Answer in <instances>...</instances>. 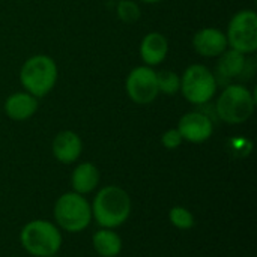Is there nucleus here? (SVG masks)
<instances>
[{"label": "nucleus", "instance_id": "f257e3e1", "mask_svg": "<svg viewBox=\"0 0 257 257\" xmlns=\"http://www.w3.org/2000/svg\"><path fill=\"white\" fill-rule=\"evenodd\" d=\"M90 208L92 220H95L99 227L117 229L130 218L133 205L130 194L123 188L107 185L96 193Z\"/></svg>", "mask_w": 257, "mask_h": 257}, {"label": "nucleus", "instance_id": "f03ea898", "mask_svg": "<svg viewBox=\"0 0 257 257\" xmlns=\"http://www.w3.org/2000/svg\"><path fill=\"white\" fill-rule=\"evenodd\" d=\"M23 248L33 257H54L62 248L60 229L48 220H32L20 232Z\"/></svg>", "mask_w": 257, "mask_h": 257}, {"label": "nucleus", "instance_id": "7ed1b4c3", "mask_svg": "<svg viewBox=\"0 0 257 257\" xmlns=\"http://www.w3.org/2000/svg\"><path fill=\"white\" fill-rule=\"evenodd\" d=\"M53 215L59 229L68 233H78L89 227L92 221V208L84 196L69 191L56 200Z\"/></svg>", "mask_w": 257, "mask_h": 257}, {"label": "nucleus", "instance_id": "20e7f679", "mask_svg": "<svg viewBox=\"0 0 257 257\" xmlns=\"http://www.w3.org/2000/svg\"><path fill=\"white\" fill-rule=\"evenodd\" d=\"M20 81L27 93L42 98L51 92L57 81V65L50 56H32L21 66Z\"/></svg>", "mask_w": 257, "mask_h": 257}, {"label": "nucleus", "instance_id": "39448f33", "mask_svg": "<svg viewBox=\"0 0 257 257\" xmlns=\"http://www.w3.org/2000/svg\"><path fill=\"white\" fill-rule=\"evenodd\" d=\"M254 95L242 84H229L217 99L215 110L218 117L230 125L247 122L254 111Z\"/></svg>", "mask_w": 257, "mask_h": 257}, {"label": "nucleus", "instance_id": "423d86ee", "mask_svg": "<svg viewBox=\"0 0 257 257\" xmlns=\"http://www.w3.org/2000/svg\"><path fill=\"white\" fill-rule=\"evenodd\" d=\"M217 77L205 65H191L181 77V92L184 98L194 104L203 105L209 102L217 93Z\"/></svg>", "mask_w": 257, "mask_h": 257}, {"label": "nucleus", "instance_id": "0eeeda50", "mask_svg": "<svg viewBox=\"0 0 257 257\" xmlns=\"http://www.w3.org/2000/svg\"><path fill=\"white\" fill-rule=\"evenodd\" d=\"M227 44L242 54H253L257 50V15L251 9L239 11L233 15L227 27Z\"/></svg>", "mask_w": 257, "mask_h": 257}, {"label": "nucleus", "instance_id": "6e6552de", "mask_svg": "<svg viewBox=\"0 0 257 257\" xmlns=\"http://www.w3.org/2000/svg\"><path fill=\"white\" fill-rule=\"evenodd\" d=\"M125 90L131 101L136 104L145 105L158 96L157 72L151 66H137L134 68L125 81Z\"/></svg>", "mask_w": 257, "mask_h": 257}, {"label": "nucleus", "instance_id": "1a4fd4ad", "mask_svg": "<svg viewBox=\"0 0 257 257\" xmlns=\"http://www.w3.org/2000/svg\"><path fill=\"white\" fill-rule=\"evenodd\" d=\"M178 131L184 140L199 145L211 139L214 133V123L208 114L202 111H190L179 119Z\"/></svg>", "mask_w": 257, "mask_h": 257}, {"label": "nucleus", "instance_id": "9d476101", "mask_svg": "<svg viewBox=\"0 0 257 257\" xmlns=\"http://www.w3.org/2000/svg\"><path fill=\"white\" fill-rule=\"evenodd\" d=\"M227 47L229 44L226 33L214 27L202 29L193 38V48L203 57H220Z\"/></svg>", "mask_w": 257, "mask_h": 257}, {"label": "nucleus", "instance_id": "9b49d317", "mask_svg": "<svg viewBox=\"0 0 257 257\" xmlns=\"http://www.w3.org/2000/svg\"><path fill=\"white\" fill-rule=\"evenodd\" d=\"M51 151L54 158L62 163V164H72L75 163L83 151V143L81 139L77 133L74 131H60L51 145Z\"/></svg>", "mask_w": 257, "mask_h": 257}, {"label": "nucleus", "instance_id": "f8f14e48", "mask_svg": "<svg viewBox=\"0 0 257 257\" xmlns=\"http://www.w3.org/2000/svg\"><path fill=\"white\" fill-rule=\"evenodd\" d=\"M38 110V98L27 92H17L5 101V113L9 119L23 122L30 119Z\"/></svg>", "mask_w": 257, "mask_h": 257}, {"label": "nucleus", "instance_id": "ddd939ff", "mask_svg": "<svg viewBox=\"0 0 257 257\" xmlns=\"http://www.w3.org/2000/svg\"><path fill=\"white\" fill-rule=\"evenodd\" d=\"M169 53V41L163 33L151 32L148 33L140 44V56L146 66L160 65Z\"/></svg>", "mask_w": 257, "mask_h": 257}, {"label": "nucleus", "instance_id": "4468645a", "mask_svg": "<svg viewBox=\"0 0 257 257\" xmlns=\"http://www.w3.org/2000/svg\"><path fill=\"white\" fill-rule=\"evenodd\" d=\"M101 181V173L98 167L92 163H81L78 164L71 175V187L72 191L86 196L89 193H93Z\"/></svg>", "mask_w": 257, "mask_h": 257}, {"label": "nucleus", "instance_id": "2eb2a0df", "mask_svg": "<svg viewBox=\"0 0 257 257\" xmlns=\"http://www.w3.org/2000/svg\"><path fill=\"white\" fill-rule=\"evenodd\" d=\"M92 245L101 257H117L122 251V238L114 229H99L92 236Z\"/></svg>", "mask_w": 257, "mask_h": 257}, {"label": "nucleus", "instance_id": "dca6fc26", "mask_svg": "<svg viewBox=\"0 0 257 257\" xmlns=\"http://www.w3.org/2000/svg\"><path fill=\"white\" fill-rule=\"evenodd\" d=\"M245 54L236 51V50H226L221 56H220V60H218V66H217V71H218V75L229 81L235 77H239L244 69H245Z\"/></svg>", "mask_w": 257, "mask_h": 257}, {"label": "nucleus", "instance_id": "f3484780", "mask_svg": "<svg viewBox=\"0 0 257 257\" xmlns=\"http://www.w3.org/2000/svg\"><path fill=\"white\" fill-rule=\"evenodd\" d=\"M169 221L173 227L179 230H190L196 224V218L193 212L185 206H173L169 211Z\"/></svg>", "mask_w": 257, "mask_h": 257}, {"label": "nucleus", "instance_id": "a211bd4d", "mask_svg": "<svg viewBox=\"0 0 257 257\" xmlns=\"http://www.w3.org/2000/svg\"><path fill=\"white\" fill-rule=\"evenodd\" d=\"M157 84H158V92H163L166 95H175L181 89V77L173 71L164 69L157 72Z\"/></svg>", "mask_w": 257, "mask_h": 257}, {"label": "nucleus", "instance_id": "6ab92c4d", "mask_svg": "<svg viewBox=\"0 0 257 257\" xmlns=\"http://www.w3.org/2000/svg\"><path fill=\"white\" fill-rule=\"evenodd\" d=\"M116 12L123 23H134L136 20L140 18V8L133 0H120L117 3Z\"/></svg>", "mask_w": 257, "mask_h": 257}, {"label": "nucleus", "instance_id": "aec40b11", "mask_svg": "<svg viewBox=\"0 0 257 257\" xmlns=\"http://www.w3.org/2000/svg\"><path fill=\"white\" fill-rule=\"evenodd\" d=\"M182 142H184V139H182L181 133L178 131V128H170V130H167V131L161 136V143H163V146H164L166 149H170V151L178 149V148L182 145Z\"/></svg>", "mask_w": 257, "mask_h": 257}, {"label": "nucleus", "instance_id": "412c9836", "mask_svg": "<svg viewBox=\"0 0 257 257\" xmlns=\"http://www.w3.org/2000/svg\"><path fill=\"white\" fill-rule=\"evenodd\" d=\"M140 2H143V3H160L163 0H140Z\"/></svg>", "mask_w": 257, "mask_h": 257}]
</instances>
